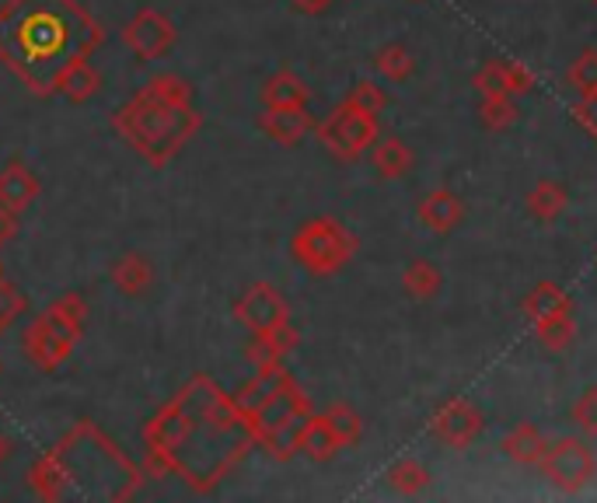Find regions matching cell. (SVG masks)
<instances>
[{
	"mask_svg": "<svg viewBox=\"0 0 597 503\" xmlns=\"http://www.w3.org/2000/svg\"><path fill=\"white\" fill-rule=\"evenodd\" d=\"M102 46V25L77 0H8L0 11V63L35 95H53V77L74 56Z\"/></svg>",
	"mask_w": 597,
	"mask_h": 503,
	"instance_id": "1",
	"label": "cell"
},
{
	"mask_svg": "<svg viewBox=\"0 0 597 503\" xmlns=\"http://www.w3.org/2000/svg\"><path fill=\"white\" fill-rule=\"evenodd\" d=\"M113 126L144 161L161 168L196 137V129L203 126V119H199L192 102L186 105L165 102V98L147 95L140 87V92L113 116Z\"/></svg>",
	"mask_w": 597,
	"mask_h": 503,
	"instance_id": "2",
	"label": "cell"
},
{
	"mask_svg": "<svg viewBox=\"0 0 597 503\" xmlns=\"http://www.w3.org/2000/svg\"><path fill=\"white\" fill-rule=\"evenodd\" d=\"M224 396L207 375H196L179 396L165 402L144 427V441H147V465L154 475H175V454L182 451V444L192 437L199 420L213 409V402Z\"/></svg>",
	"mask_w": 597,
	"mask_h": 503,
	"instance_id": "3",
	"label": "cell"
},
{
	"mask_svg": "<svg viewBox=\"0 0 597 503\" xmlns=\"http://www.w3.org/2000/svg\"><path fill=\"white\" fill-rule=\"evenodd\" d=\"M84 315H87V304L81 294H63L60 301H53L50 308L29 325L25 336H21L25 357L39 370H56L74 354V346L84 333Z\"/></svg>",
	"mask_w": 597,
	"mask_h": 503,
	"instance_id": "4",
	"label": "cell"
},
{
	"mask_svg": "<svg viewBox=\"0 0 597 503\" xmlns=\"http://www.w3.org/2000/svg\"><path fill=\"white\" fill-rule=\"evenodd\" d=\"M291 252L307 273L325 276V273H336L353 255V238L346 234L343 224L328 221V217H318V221H307L297 228Z\"/></svg>",
	"mask_w": 597,
	"mask_h": 503,
	"instance_id": "5",
	"label": "cell"
},
{
	"mask_svg": "<svg viewBox=\"0 0 597 503\" xmlns=\"http://www.w3.org/2000/svg\"><path fill=\"white\" fill-rule=\"evenodd\" d=\"M374 134H378L374 113H364V108L349 105V102L343 108H336L322 126V140L328 144V150H336L339 158H357L374 140Z\"/></svg>",
	"mask_w": 597,
	"mask_h": 503,
	"instance_id": "6",
	"label": "cell"
},
{
	"mask_svg": "<svg viewBox=\"0 0 597 503\" xmlns=\"http://www.w3.org/2000/svg\"><path fill=\"white\" fill-rule=\"evenodd\" d=\"M175 25L171 18L154 11V8H144L129 18V25L123 29V42L133 50V56L137 60H158L165 56L171 46H175Z\"/></svg>",
	"mask_w": 597,
	"mask_h": 503,
	"instance_id": "7",
	"label": "cell"
},
{
	"mask_svg": "<svg viewBox=\"0 0 597 503\" xmlns=\"http://www.w3.org/2000/svg\"><path fill=\"white\" fill-rule=\"evenodd\" d=\"M234 318L245 325L252 336L273 333L280 325L291 322V315H286V301L270 287V283H252V287L234 301Z\"/></svg>",
	"mask_w": 597,
	"mask_h": 503,
	"instance_id": "8",
	"label": "cell"
},
{
	"mask_svg": "<svg viewBox=\"0 0 597 503\" xmlns=\"http://www.w3.org/2000/svg\"><path fill=\"white\" fill-rule=\"evenodd\" d=\"M304 409H312L307 406V399L301 396V388L291 381V378H283L280 388L273 391L270 399H265L255 412H252V433H255V444H262L265 437H270L273 430H280L291 417H297V412Z\"/></svg>",
	"mask_w": 597,
	"mask_h": 503,
	"instance_id": "9",
	"label": "cell"
},
{
	"mask_svg": "<svg viewBox=\"0 0 597 503\" xmlns=\"http://www.w3.org/2000/svg\"><path fill=\"white\" fill-rule=\"evenodd\" d=\"M39 175L21 158H11L0 171V207H8L11 213H25L39 200Z\"/></svg>",
	"mask_w": 597,
	"mask_h": 503,
	"instance_id": "10",
	"label": "cell"
},
{
	"mask_svg": "<svg viewBox=\"0 0 597 503\" xmlns=\"http://www.w3.org/2000/svg\"><path fill=\"white\" fill-rule=\"evenodd\" d=\"M102 87V74L92 67V60L87 56H74L66 67L53 77V92L63 95L66 102H87L95 92Z\"/></svg>",
	"mask_w": 597,
	"mask_h": 503,
	"instance_id": "11",
	"label": "cell"
},
{
	"mask_svg": "<svg viewBox=\"0 0 597 503\" xmlns=\"http://www.w3.org/2000/svg\"><path fill=\"white\" fill-rule=\"evenodd\" d=\"M259 129L276 144H297L307 129H312V116H307L304 105H297V108H265V113L259 116Z\"/></svg>",
	"mask_w": 597,
	"mask_h": 503,
	"instance_id": "12",
	"label": "cell"
},
{
	"mask_svg": "<svg viewBox=\"0 0 597 503\" xmlns=\"http://www.w3.org/2000/svg\"><path fill=\"white\" fill-rule=\"evenodd\" d=\"M113 283H116V291L126 294V297H140L150 291V283H154V266H150V259L140 255V252H126L116 259V266H113Z\"/></svg>",
	"mask_w": 597,
	"mask_h": 503,
	"instance_id": "13",
	"label": "cell"
},
{
	"mask_svg": "<svg viewBox=\"0 0 597 503\" xmlns=\"http://www.w3.org/2000/svg\"><path fill=\"white\" fill-rule=\"evenodd\" d=\"M294 346H297V333H294V325L286 322V325H280V329L259 333V336L252 339L249 360H252L255 367H273V364H280L286 354H291Z\"/></svg>",
	"mask_w": 597,
	"mask_h": 503,
	"instance_id": "14",
	"label": "cell"
},
{
	"mask_svg": "<svg viewBox=\"0 0 597 503\" xmlns=\"http://www.w3.org/2000/svg\"><path fill=\"white\" fill-rule=\"evenodd\" d=\"M304 102H307V87L291 71L273 74L270 81H265V87H262V105L265 108H297Z\"/></svg>",
	"mask_w": 597,
	"mask_h": 503,
	"instance_id": "15",
	"label": "cell"
},
{
	"mask_svg": "<svg viewBox=\"0 0 597 503\" xmlns=\"http://www.w3.org/2000/svg\"><path fill=\"white\" fill-rule=\"evenodd\" d=\"M336 448H339V437L332 433V427H328V420L322 417H312L304 423V433H301V444H297V451H304L307 458H315V462H325V458H332L336 454Z\"/></svg>",
	"mask_w": 597,
	"mask_h": 503,
	"instance_id": "16",
	"label": "cell"
},
{
	"mask_svg": "<svg viewBox=\"0 0 597 503\" xmlns=\"http://www.w3.org/2000/svg\"><path fill=\"white\" fill-rule=\"evenodd\" d=\"M144 92L154 95V98H165V102H192V84L186 77H175V74H158V77H150L144 84Z\"/></svg>",
	"mask_w": 597,
	"mask_h": 503,
	"instance_id": "17",
	"label": "cell"
},
{
	"mask_svg": "<svg viewBox=\"0 0 597 503\" xmlns=\"http://www.w3.org/2000/svg\"><path fill=\"white\" fill-rule=\"evenodd\" d=\"M21 312H25V297H21L11 280L0 276V333H8Z\"/></svg>",
	"mask_w": 597,
	"mask_h": 503,
	"instance_id": "18",
	"label": "cell"
},
{
	"mask_svg": "<svg viewBox=\"0 0 597 503\" xmlns=\"http://www.w3.org/2000/svg\"><path fill=\"white\" fill-rule=\"evenodd\" d=\"M328 427L332 433L339 437V444H349V441H357V433H360V420L353 417V412L346 406H336V409H328Z\"/></svg>",
	"mask_w": 597,
	"mask_h": 503,
	"instance_id": "19",
	"label": "cell"
},
{
	"mask_svg": "<svg viewBox=\"0 0 597 503\" xmlns=\"http://www.w3.org/2000/svg\"><path fill=\"white\" fill-rule=\"evenodd\" d=\"M374 161H378V168H381L385 175H398V171L406 168L409 155H406L402 144H398V140H388V144L378 147V155H374Z\"/></svg>",
	"mask_w": 597,
	"mask_h": 503,
	"instance_id": "20",
	"label": "cell"
},
{
	"mask_svg": "<svg viewBox=\"0 0 597 503\" xmlns=\"http://www.w3.org/2000/svg\"><path fill=\"white\" fill-rule=\"evenodd\" d=\"M349 105H357V108H364V113H374V108H381V95H378V87L374 84H357L353 87V95H349Z\"/></svg>",
	"mask_w": 597,
	"mask_h": 503,
	"instance_id": "21",
	"label": "cell"
},
{
	"mask_svg": "<svg viewBox=\"0 0 597 503\" xmlns=\"http://www.w3.org/2000/svg\"><path fill=\"white\" fill-rule=\"evenodd\" d=\"M18 234V213H11L8 207H0V245L14 242Z\"/></svg>",
	"mask_w": 597,
	"mask_h": 503,
	"instance_id": "22",
	"label": "cell"
},
{
	"mask_svg": "<svg viewBox=\"0 0 597 503\" xmlns=\"http://www.w3.org/2000/svg\"><path fill=\"white\" fill-rule=\"evenodd\" d=\"M294 4H297V11L318 14V11H325V4H328V0H294Z\"/></svg>",
	"mask_w": 597,
	"mask_h": 503,
	"instance_id": "23",
	"label": "cell"
},
{
	"mask_svg": "<svg viewBox=\"0 0 597 503\" xmlns=\"http://www.w3.org/2000/svg\"><path fill=\"white\" fill-rule=\"evenodd\" d=\"M11 448H14V444H11V437H8V433H0V462H4V458L11 454Z\"/></svg>",
	"mask_w": 597,
	"mask_h": 503,
	"instance_id": "24",
	"label": "cell"
},
{
	"mask_svg": "<svg viewBox=\"0 0 597 503\" xmlns=\"http://www.w3.org/2000/svg\"><path fill=\"white\" fill-rule=\"evenodd\" d=\"M0 276H4V266H0Z\"/></svg>",
	"mask_w": 597,
	"mask_h": 503,
	"instance_id": "25",
	"label": "cell"
},
{
	"mask_svg": "<svg viewBox=\"0 0 597 503\" xmlns=\"http://www.w3.org/2000/svg\"><path fill=\"white\" fill-rule=\"evenodd\" d=\"M0 370H4V364H0Z\"/></svg>",
	"mask_w": 597,
	"mask_h": 503,
	"instance_id": "26",
	"label": "cell"
}]
</instances>
